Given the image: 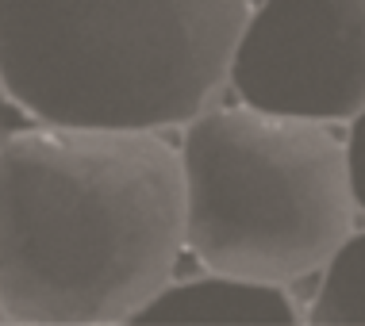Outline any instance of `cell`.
I'll list each match as a JSON object with an SVG mask.
<instances>
[{"mask_svg":"<svg viewBox=\"0 0 365 326\" xmlns=\"http://www.w3.org/2000/svg\"><path fill=\"white\" fill-rule=\"evenodd\" d=\"M181 250V154L154 131L46 123L0 146L8 322H131L170 284Z\"/></svg>","mask_w":365,"mask_h":326,"instance_id":"6da1fadb","label":"cell"},{"mask_svg":"<svg viewBox=\"0 0 365 326\" xmlns=\"http://www.w3.org/2000/svg\"><path fill=\"white\" fill-rule=\"evenodd\" d=\"M0 322H8V311H4V303H0Z\"/></svg>","mask_w":365,"mask_h":326,"instance_id":"ba28073f","label":"cell"},{"mask_svg":"<svg viewBox=\"0 0 365 326\" xmlns=\"http://www.w3.org/2000/svg\"><path fill=\"white\" fill-rule=\"evenodd\" d=\"M346 169H350L354 204L365 211V107L354 115V127H350V138H346Z\"/></svg>","mask_w":365,"mask_h":326,"instance_id":"52a82bcc","label":"cell"},{"mask_svg":"<svg viewBox=\"0 0 365 326\" xmlns=\"http://www.w3.org/2000/svg\"><path fill=\"white\" fill-rule=\"evenodd\" d=\"M246 19V0H0V85L51 127L192 123Z\"/></svg>","mask_w":365,"mask_h":326,"instance_id":"7a4b0ae2","label":"cell"},{"mask_svg":"<svg viewBox=\"0 0 365 326\" xmlns=\"http://www.w3.org/2000/svg\"><path fill=\"white\" fill-rule=\"evenodd\" d=\"M135 326H292L300 322L284 284L215 273L165 284L135 311Z\"/></svg>","mask_w":365,"mask_h":326,"instance_id":"5b68a950","label":"cell"},{"mask_svg":"<svg viewBox=\"0 0 365 326\" xmlns=\"http://www.w3.org/2000/svg\"><path fill=\"white\" fill-rule=\"evenodd\" d=\"M185 250L208 269L292 284L350 238L346 146L312 120L227 107L196 115L181 142Z\"/></svg>","mask_w":365,"mask_h":326,"instance_id":"3957f363","label":"cell"},{"mask_svg":"<svg viewBox=\"0 0 365 326\" xmlns=\"http://www.w3.org/2000/svg\"><path fill=\"white\" fill-rule=\"evenodd\" d=\"M308 322L319 326H365V231L350 234L327 261Z\"/></svg>","mask_w":365,"mask_h":326,"instance_id":"8992f818","label":"cell"},{"mask_svg":"<svg viewBox=\"0 0 365 326\" xmlns=\"http://www.w3.org/2000/svg\"><path fill=\"white\" fill-rule=\"evenodd\" d=\"M242 104L312 123L365 107V0H265L235 46Z\"/></svg>","mask_w":365,"mask_h":326,"instance_id":"277c9868","label":"cell"}]
</instances>
